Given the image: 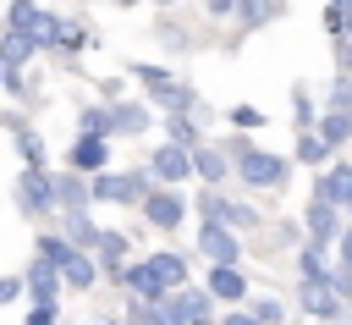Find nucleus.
Returning <instances> with one entry per match:
<instances>
[{"label": "nucleus", "instance_id": "43", "mask_svg": "<svg viewBox=\"0 0 352 325\" xmlns=\"http://www.w3.org/2000/svg\"><path fill=\"white\" fill-rule=\"evenodd\" d=\"M341 264H346V270H352V226H346V231H341Z\"/></svg>", "mask_w": 352, "mask_h": 325}, {"label": "nucleus", "instance_id": "6", "mask_svg": "<svg viewBox=\"0 0 352 325\" xmlns=\"http://www.w3.org/2000/svg\"><path fill=\"white\" fill-rule=\"evenodd\" d=\"M297 297H302V308H308L314 319H341V314H346L330 275H302V292H297Z\"/></svg>", "mask_w": 352, "mask_h": 325}, {"label": "nucleus", "instance_id": "46", "mask_svg": "<svg viewBox=\"0 0 352 325\" xmlns=\"http://www.w3.org/2000/svg\"><path fill=\"white\" fill-rule=\"evenodd\" d=\"M154 6H176V0H154Z\"/></svg>", "mask_w": 352, "mask_h": 325}, {"label": "nucleus", "instance_id": "18", "mask_svg": "<svg viewBox=\"0 0 352 325\" xmlns=\"http://www.w3.org/2000/svg\"><path fill=\"white\" fill-rule=\"evenodd\" d=\"M319 198H330L336 209H346V198H352V165H336V171H324V182H319Z\"/></svg>", "mask_w": 352, "mask_h": 325}, {"label": "nucleus", "instance_id": "9", "mask_svg": "<svg viewBox=\"0 0 352 325\" xmlns=\"http://www.w3.org/2000/svg\"><path fill=\"white\" fill-rule=\"evenodd\" d=\"M148 171L160 176V182H187L192 176V149H182V143H165V149H154V160H148Z\"/></svg>", "mask_w": 352, "mask_h": 325}, {"label": "nucleus", "instance_id": "31", "mask_svg": "<svg viewBox=\"0 0 352 325\" xmlns=\"http://www.w3.org/2000/svg\"><path fill=\"white\" fill-rule=\"evenodd\" d=\"M55 44H60V50H82V44H88V28L60 17V33H55Z\"/></svg>", "mask_w": 352, "mask_h": 325}, {"label": "nucleus", "instance_id": "2", "mask_svg": "<svg viewBox=\"0 0 352 325\" xmlns=\"http://www.w3.org/2000/svg\"><path fill=\"white\" fill-rule=\"evenodd\" d=\"M132 77H138V83H143L165 110H192V88H187V83H176L165 66H132Z\"/></svg>", "mask_w": 352, "mask_h": 325}, {"label": "nucleus", "instance_id": "26", "mask_svg": "<svg viewBox=\"0 0 352 325\" xmlns=\"http://www.w3.org/2000/svg\"><path fill=\"white\" fill-rule=\"evenodd\" d=\"M297 160H302V165H324V160H330V143L308 127V132H297Z\"/></svg>", "mask_w": 352, "mask_h": 325}, {"label": "nucleus", "instance_id": "32", "mask_svg": "<svg viewBox=\"0 0 352 325\" xmlns=\"http://www.w3.org/2000/svg\"><path fill=\"white\" fill-rule=\"evenodd\" d=\"M82 132H94V138H110V132H116L110 110H82Z\"/></svg>", "mask_w": 352, "mask_h": 325}, {"label": "nucleus", "instance_id": "38", "mask_svg": "<svg viewBox=\"0 0 352 325\" xmlns=\"http://www.w3.org/2000/svg\"><path fill=\"white\" fill-rule=\"evenodd\" d=\"M55 33H60V17H55V11H44V17H38V33H33V39H38V44H55Z\"/></svg>", "mask_w": 352, "mask_h": 325}, {"label": "nucleus", "instance_id": "27", "mask_svg": "<svg viewBox=\"0 0 352 325\" xmlns=\"http://www.w3.org/2000/svg\"><path fill=\"white\" fill-rule=\"evenodd\" d=\"M165 132H170V143H182V149H198V121H187L182 110H170V116H165Z\"/></svg>", "mask_w": 352, "mask_h": 325}, {"label": "nucleus", "instance_id": "44", "mask_svg": "<svg viewBox=\"0 0 352 325\" xmlns=\"http://www.w3.org/2000/svg\"><path fill=\"white\" fill-rule=\"evenodd\" d=\"M220 325H258V319H253V314H226Z\"/></svg>", "mask_w": 352, "mask_h": 325}, {"label": "nucleus", "instance_id": "37", "mask_svg": "<svg viewBox=\"0 0 352 325\" xmlns=\"http://www.w3.org/2000/svg\"><path fill=\"white\" fill-rule=\"evenodd\" d=\"M330 110H352V77H336V88H330Z\"/></svg>", "mask_w": 352, "mask_h": 325}, {"label": "nucleus", "instance_id": "14", "mask_svg": "<svg viewBox=\"0 0 352 325\" xmlns=\"http://www.w3.org/2000/svg\"><path fill=\"white\" fill-rule=\"evenodd\" d=\"M104 160H110V149H104V138H94V132H82V138H77V149H72V165H77L82 176H94V171H104Z\"/></svg>", "mask_w": 352, "mask_h": 325}, {"label": "nucleus", "instance_id": "23", "mask_svg": "<svg viewBox=\"0 0 352 325\" xmlns=\"http://www.w3.org/2000/svg\"><path fill=\"white\" fill-rule=\"evenodd\" d=\"M110 121H116V132L138 138V132L148 127V105H116V110H110Z\"/></svg>", "mask_w": 352, "mask_h": 325}, {"label": "nucleus", "instance_id": "48", "mask_svg": "<svg viewBox=\"0 0 352 325\" xmlns=\"http://www.w3.org/2000/svg\"><path fill=\"white\" fill-rule=\"evenodd\" d=\"M0 83H6V66H0Z\"/></svg>", "mask_w": 352, "mask_h": 325}, {"label": "nucleus", "instance_id": "25", "mask_svg": "<svg viewBox=\"0 0 352 325\" xmlns=\"http://www.w3.org/2000/svg\"><path fill=\"white\" fill-rule=\"evenodd\" d=\"M38 17H44V11H38L33 0H11V11H6V28H11V33H38Z\"/></svg>", "mask_w": 352, "mask_h": 325}, {"label": "nucleus", "instance_id": "10", "mask_svg": "<svg viewBox=\"0 0 352 325\" xmlns=\"http://www.w3.org/2000/svg\"><path fill=\"white\" fill-rule=\"evenodd\" d=\"M198 248L209 253V264H236V259H242V248H236L231 226H220V220H204V231H198Z\"/></svg>", "mask_w": 352, "mask_h": 325}, {"label": "nucleus", "instance_id": "39", "mask_svg": "<svg viewBox=\"0 0 352 325\" xmlns=\"http://www.w3.org/2000/svg\"><path fill=\"white\" fill-rule=\"evenodd\" d=\"M253 319H258V325H280V303L258 297V303H253Z\"/></svg>", "mask_w": 352, "mask_h": 325}, {"label": "nucleus", "instance_id": "40", "mask_svg": "<svg viewBox=\"0 0 352 325\" xmlns=\"http://www.w3.org/2000/svg\"><path fill=\"white\" fill-rule=\"evenodd\" d=\"M55 319H60V308H55V303H38V308L28 314V325H55Z\"/></svg>", "mask_w": 352, "mask_h": 325}, {"label": "nucleus", "instance_id": "30", "mask_svg": "<svg viewBox=\"0 0 352 325\" xmlns=\"http://www.w3.org/2000/svg\"><path fill=\"white\" fill-rule=\"evenodd\" d=\"M72 253H77V248H72V242H66V237H38V259H50V264H55V270H60V264H66V259H72Z\"/></svg>", "mask_w": 352, "mask_h": 325}, {"label": "nucleus", "instance_id": "29", "mask_svg": "<svg viewBox=\"0 0 352 325\" xmlns=\"http://www.w3.org/2000/svg\"><path fill=\"white\" fill-rule=\"evenodd\" d=\"M94 248H99V253H104L116 270L126 264V237H121V231H99V242H94Z\"/></svg>", "mask_w": 352, "mask_h": 325}, {"label": "nucleus", "instance_id": "21", "mask_svg": "<svg viewBox=\"0 0 352 325\" xmlns=\"http://www.w3.org/2000/svg\"><path fill=\"white\" fill-rule=\"evenodd\" d=\"M55 204H60V209H82V204H88L82 171H77V176H55Z\"/></svg>", "mask_w": 352, "mask_h": 325}, {"label": "nucleus", "instance_id": "7", "mask_svg": "<svg viewBox=\"0 0 352 325\" xmlns=\"http://www.w3.org/2000/svg\"><path fill=\"white\" fill-rule=\"evenodd\" d=\"M198 209H204V220H220V226H258L253 204H236V198H226L220 187H209V193L198 198Z\"/></svg>", "mask_w": 352, "mask_h": 325}, {"label": "nucleus", "instance_id": "36", "mask_svg": "<svg viewBox=\"0 0 352 325\" xmlns=\"http://www.w3.org/2000/svg\"><path fill=\"white\" fill-rule=\"evenodd\" d=\"M292 105H297V132H308V127H314V105H308V94L292 88Z\"/></svg>", "mask_w": 352, "mask_h": 325}, {"label": "nucleus", "instance_id": "49", "mask_svg": "<svg viewBox=\"0 0 352 325\" xmlns=\"http://www.w3.org/2000/svg\"><path fill=\"white\" fill-rule=\"evenodd\" d=\"M346 209H352V198H346Z\"/></svg>", "mask_w": 352, "mask_h": 325}, {"label": "nucleus", "instance_id": "41", "mask_svg": "<svg viewBox=\"0 0 352 325\" xmlns=\"http://www.w3.org/2000/svg\"><path fill=\"white\" fill-rule=\"evenodd\" d=\"M22 286H28V281H22V275H0V303H11V297H16V292H22Z\"/></svg>", "mask_w": 352, "mask_h": 325}, {"label": "nucleus", "instance_id": "42", "mask_svg": "<svg viewBox=\"0 0 352 325\" xmlns=\"http://www.w3.org/2000/svg\"><path fill=\"white\" fill-rule=\"evenodd\" d=\"M204 11H209V17H231V11H236V0H204Z\"/></svg>", "mask_w": 352, "mask_h": 325}, {"label": "nucleus", "instance_id": "35", "mask_svg": "<svg viewBox=\"0 0 352 325\" xmlns=\"http://www.w3.org/2000/svg\"><path fill=\"white\" fill-rule=\"evenodd\" d=\"M231 127L253 132V127H264V110H253V105H236V110H231Z\"/></svg>", "mask_w": 352, "mask_h": 325}, {"label": "nucleus", "instance_id": "17", "mask_svg": "<svg viewBox=\"0 0 352 325\" xmlns=\"http://www.w3.org/2000/svg\"><path fill=\"white\" fill-rule=\"evenodd\" d=\"M192 171H198V176H204L209 187H220V182L231 176V165H226V154H220V149H204V143L192 149Z\"/></svg>", "mask_w": 352, "mask_h": 325}, {"label": "nucleus", "instance_id": "33", "mask_svg": "<svg viewBox=\"0 0 352 325\" xmlns=\"http://www.w3.org/2000/svg\"><path fill=\"white\" fill-rule=\"evenodd\" d=\"M16 149H22V160H28V165H33V171H44V149H38V138H33V132H28V127H22V132H16Z\"/></svg>", "mask_w": 352, "mask_h": 325}, {"label": "nucleus", "instance_id": "8", "mask_svg": "<svg viewBox=\"0 0 352 325\" xmlns=\"http://www.w3.org/2000/svg\"><path fill=\"white\" fill-rule=\"evenodd\" d=\"M143 215H148V226H160V231H176V226H182V215H187V198H182L176 187H165V193H154V187H148V198H143Z\"/></svg>", "mask_w": 352, "mask_h": 325}, {"label": "nucleus", "instance_id": "4", "mask_svg": "<svg viewBox=\"0 0 352 325\" xmlns=\"http://www.w3.org/2000/svg\"><path fill=\"white\" fill-rule=\"evenodd\" d=\"M236 176H242L248 187H280V182H286V160H280V154H264V149H242Z\"/></svg>", "mask_w": 352, "mask_h": 325}, {"label": "nucleus", "instance_id": "47", "mask_svg": "<svg viewBox=\"0 0 352 325\" xmlns=\"http://www.w3.org/2000/svg\"><path fill=\"white\" fill-rule=\"evenodd\" d=\"M121 6H138V0H121Z\"/></svg>", "mask_w": 352, "mask_h": 325}, {"label": "nucleus", "instance_id": "45", "mask_svg": "<svg viewBox=\"0 0 352 325\" xmlns=\"http://www.w3.org/2000/svg\"><path fill=\"white\" fill-rule=\"evenodd\" d=\"M82 325H110V319H82Z\"/></svg>", "mask_w": 352, "mask_h": 325}, {"label": "nucleus", "instance_id": "50", "mask_svg": "<svg viewBox=\"0 0 352 325\" xmlns=\"http://www.w3.org/2000/svg\"><path fill=\"white\" fill-rule=\"evenodd\" d=\"M198 325H209V319H198Z\"/></svg>", "mask_w": 352, "mask_h": 325}, {"label": "nucleus", "instance_id": "16", "mask_svg": "<svg viewBox=\"0 0 352 325\" xmlns=\"http://www.w3.org/2000/svg\"><path fill=\"white\" fill-rule=\"evenodd\" d=\"M209 297H226V303L248 297V281L236 275V264H214V270H209Z\"/></svg>", "mask_w": 352, "mask_h": 325}, {"label": "nucleus", "instance_id": "28", "mask_svg": "<svg viewBox=\"0 0 352 325\" xmlns=\"http://www.w3.org/2000/svg\"><path fill=\"white\" fill-rule=\"evenodd\" d=\"M236 11H242V28H264L275 17V0H236Z\"/></svg>", "mask_w": 352, "mask_h": 325}, {"label": "nucleus", "instance_id": "11", "mask_svg": "<svg viewBox=\"0 0 352 325\" xmlns=\"http://www.w3.org/2000/svg\"><path fill=\"white\" fill-rule=\"evenodd\" d=\"M121 281H126V292L138 303H160L165 297V281L154 275V264H121Z\"/></svg>", "mask_w": 352, "mask_h": 325}, {"label": "nucleus", "instance_id": "24", "mask_svg": "<svg viewBox=\"0 0 352 325\" xmlns=\"http://www.w3.org/2000/svg\"><path fill=\"white\" fill-rule=\"evenodd\" d=\"M148 264H154V275L165 281V292H170V286H187V259H176V253H154Z\"/></svg>", "mask_w": 352, "mask_h": 325}, {"label": "nucleus", "instance_id": "20", "mask_svg": "<svg viewBox=\"0 0 352 325\" xmlns=\"http://www.w3.org/2000/svg\"><path fill=\"white\" fill-rule=\"evenodd\" d=\"M314 132H319V138H324L330 149H341V143L352 138V110H330L324 121H314Z\"/></svg>", "mask_w": 352, "mask_h": 325}, {"label": "nucleus", "instance_id": "34", "mask_svg": "<svg viewBox=\"0 0 352 325\" xmlns=\"http://www.w3.org/2000/svg\"><path fill=\"white\" fill-rule=\"evenodd\" d=\"M319 253H324V248H319V242H308V248L297 253V270H302V275H324V259H319Z\"/></svg>", "mask_w": 352, "mask_h": 325}, {"label": "nucleus", "instance_id": "19", "mask_svg": "<svg viewBox=\"0 0 352 325\" xmlns=\"http://www.w3.org/2000/svg\"><path fill=\"white\" fill-rule=\"evenodd\" d=\"M60 215H66V242H72V248H94V242H99V226H94L82 209H60Z\"/></svg>", "mask_w": 352, "mask_h": 325}, {"label": "nucleus", "instance_id": "15", "mask_svg": "<svg viewBox=\"0 0 352 325\" xmlns=\"http://www.w3.org/2000/svg\"><path fill=\"white\" fill-rule=\"evenodd\" d=\"M60 281H66V286H77V292H88V286L99 281V264L88 259V248H77V253L60 264Z\"/></svg>", "mask_w": 352, "mask_h": 325}, {"label": "nucleus", "instance_id": "13", "mask_svg": "<svg viewBox=\"0 0 352 325\" xmlns=\"http://www.w3.org/2000/svg\"><path fill=\"white\" fill-rule=\"evenodd\" d=\"M22 281H28V292H33L38 303H55V292H60V270H55L50 259H33Z\"/></svg>", "mask_w": 352, "mask_h": 325}, {"label": "nucleus", "instance_id": "22", "mask_svg": "<svg viewBox=\"0 0 352 325\" xmlns=\"http://www.w3.org/2000/svg\"><path fill=\"white\" fill-rule=\"evenodd\" d=\"M308 231H314V242L336 237V204H330V198H314V204H308Z\"/></svg>", "mask_w": 352, "mask_h": 325}, {"label": "nucleus", "instance_id": "1", "mask_svg": "<svg viewBox=\"0 0 352 325\" xmlns=\"http://www.w3.org/2000/svg\"><path fill=\"white\" fill-rule=\"evenodd\" d=\"M154 314H160L165 325H198V319H209V292H192V286H170V292L154 303Z\"/></svg>", "mask_w": 352, "mask_h": 325}, {"label": "nucleus", "instance_id": "3", "mask_svg": "<svg viewBox=\"0 0 352 325\" xmlns=\"http://www.w3.org/2000/svg\"><path fill=\"white\" fill-rule=\"evenodd\" d=\"M94 198H110V204H143L148 198V171H126V176H104L94 171Z\"/></svg>", "mask_w": 352, "mask_h": 325}, {"label": "nucleus", "instance_id": "5", "mask_svg": "<svg viewBox=\"0 0 352 325\" xmlns=\"http://www.w3.org/2000/svg\"><path fill=\"white\" fill-rule=\"evenodd\" d=\"M16 204H22L28 215H50V209H60V204H55V176L28 165V171L16 176Z\"/></svg>", "mask_w": 352, "mask_h": 325}, {"label": "nucleus", "instance_id": "12", "mask_svg": "<svg viewBox=\"0 0 352 325\" xmlns=\"http://www.w3.org/2000/svg\"><path fill=\"white\" fill-rule=\"evenodd\" d=\"M33 50H38V39L33 33H0V66H11V72H22L28 61H33Z\"/></svg>", "mask_w": 352, "mask_h": 325}]
</instances>
